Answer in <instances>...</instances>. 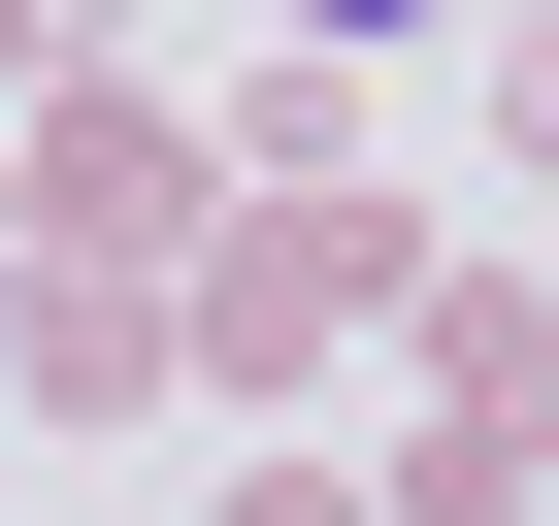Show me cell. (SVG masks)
<instances>
[{
    "mask_svg": "<svg viewBox=\"0 0 559 526\" xmlns=\"http://www.w3.org/2000/svg\"><path fill=\"white\" fill-rule=\"evenodd\" d=\"M330 34H428V0H330Z\"/></svg>",
    "mask_w": 559,
    "mask_h": 526,
    "instance_id": "obj_1",
    "label": "cell"
}]
</instances>
